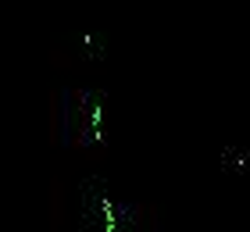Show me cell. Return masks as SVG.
I'll return each instance as SVG.
<instances>
[{
    "label": "cell",
    "instance_id": "1",
    "mask_svg": "<svg viewBox=\"0 0 250 232\" xmlns=\"http://www.w3.org/2000/svg\"><path fill=\"white\" fill-rule=\"evenodd\" d=\"M47 225L50 232H61L64 225V175L61 171H54L50 190H47Z\"/></svg>",
    "mask_w": 250,
    "mask_h": 232
}]
</instances>
